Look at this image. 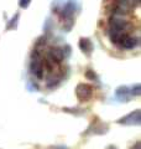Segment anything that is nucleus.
I'll return each instance as SVG.
<instances>
[{
  "instance_id": "1",
  "label": "nucleus",
  "mask_w": 141,
  "mask_h": 149,
  "mask_svg": "<svg viewBox=\"0 0 141 149\" xmlns=\"http://www.w3.org/2000/svg\"><path fill=\"white\" fill-rule=\"evenodd\" d=\"M30 0H20V6L21 8H26L27 5H29Z\"/></svg>"
}]
</instances>
